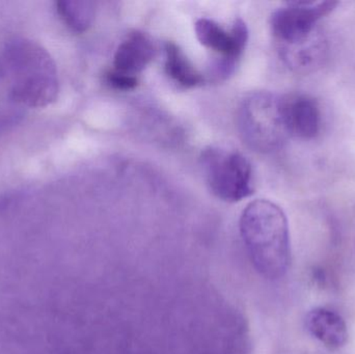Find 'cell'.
Wrapping results in <instances>:
<instances>
[{"label": "cell", "instance_id": "6da1fadb", "mask_svg": "<svg viewBox=\"0 0 355 354\" xmlns=\"http://www.w3.org/2000/svg\"><path fill=\"white\" fill-rule=\"evenodd\" d=\"M240 233L250 261L267 280L284 278L291 264V242L287 216L268 200L246 206L240 218Z\"/></svg>", "mask_w": 355, "mask_h": 354}, {"label": "cell", "instance_id": "7a4b0ae2", "mask_svg": "<svg viewBox=\"0 0 355 354\" xmlns=\"http://www.w3.org/2000/svg\"><path fill=\"white\" fill-rule=\"evenodd\" d=\"M0 67L8 81V96L19 105L44 108L58 99L60 85L55 62L37 42H10L2 52Z\"/></svg>", "mask_w": 355, "mask_h": 354}, {"label": "cell", "instance_id": "3957f363", "mask_svg": "<svg viewBox=\"0 0 355 354\" xmlns=\"http://www.w3.org/2000/svg\"><path fill=\"white\" fill-rule=\"evenodd\" d=\"M237 120L243 141L260 153L282 149L291 137L284 116L283 96L269 91L250 94L241 102Z\"/></svg>", "mask_w": 355, "mask_h": 354}, {"label": "cell", "instance_id": "277c9868", "mask_svg": "<svg viewBox=\"0 0 355 354\" xmlns=\"http://www.w3.org/2000/svg\"><path fill=\"white\" fill-rule=\"evenodd\" d=\"M202 172L211 193L230 203L254 193V172L250 160L235 150L209 147L200 156Z\"/></svg>", "mask_w": 355, "mask_h": 354}, {"label": "cell", "instance_id": "5b68a950", "mask_svg": "<svg viewBox=\"0 0 355 354\" xmlns=\"http://www.w3.org/2000/svg\"><path fill=\"white\" fill-rule=\"evenodd\" d=\"M338 4L336 1H295L277 8L271 16L270 26L279 48L312 37L319 30V22Z\"/></svg>", "mask_w": 355, "mask_h": 354}, {"label": "cell", "instance_id": "8992f818", "mask_svg": "<svg viewBox=\"0 0 355 354\" xmlns=\"http://www.w3.org/2000/svg\"><path fill=\"white\" fill-rule=\"evenodd\" d=\"M200 43L218 55L214 64V74L218 78H227L233 74L236 64L241 57L248 41L245 22L237 19L230 30L210 19H198L194 25Z\"/></svg>", "mask_w": 355, "mask_h": 354}, {"label": "cell", "instance_id": "52a82bcc", "mask_svg": "<svg viewBox=\"0 0 355 354\" xmlns=\"http://www.w3.org/2000/svg\"><path fill=\"white\" fill-rule=\"evenodd\" d=\"M283 107L290 136L313 139L320 133L322 118L314 98L304 94L283 96Z\"/></svg>", "mask_w": 355, "mask_h": 354}, {"label": "cell", "instance_id": "ba28073f", "mask_svg": "<svg viewBox=\"0 0 355 354\" xmlns=\"http://www.w3.org/2000/svg\"><path fill=\"white\" fill-rule=\"evenodd\" d=\"M155 44L147 33L133 31L119 45L114 57V71L137 77L153 60Z\"/></svg>", "mask_w": 355, "mask_h": 354}, {"label": "cell", "instance_id": "9c48e42d", "mask_svg": "<svg viewBox=\"0 0 355 354\" xmlns=\"http://www.w3.org/2000/svg\"><path fill=\"white\" fill-rule=\"evenodd\" d=\"M306 328L311 336L329 351H339L347 343V324L334 310L323 307L311 310L306 317Z\"/></svg>", "mask_w": 355, "mask_h": 354}, {"label": "cell", "instance_id": "30bf717a", "mask_svg": "<svg viewBox=\"0 0 355 354\" xmlns=\"http://www.w3.org/2000/svg\"><path fill=\"white\" fill-rule=\"evenodd\" d=\"M279 49L288 66L300 72H310L322 66L329 48L324 35L318 30L300 43Z\"/></svg>", "mask_w": 355, "mask_h": 354}, {"label": "cell", "instance_id": "8fae6325", "mask_svg": "<svg viewBox=\"0 0 355 354\" xmlns=\"http://www.w3.org/2000/svg\"><path fill=\"white\" fill-rule=\"evenodd\" d=\"M166 52V74L179 85L185 89H192L204 83L205 78L202 73L193 66L189 58L184 53L183 50L174 42H168L164 46Z\"/></svg>", "mask_w": 355, "mask_h": 354}, {"label": "cell", "instance_id": "7c38bea8", "mask_svg": "<svg viewBox=\"0 0 355 354\" xmlns=\"http://www.w3.org/2000/svg\"><path fill=\"white\" fill-rule=\"evenodd\" d=\"M56 12L64 24L74 33H85L93 25L96 4L87 0H60L55 2Z\"/></svg>", "mask_w": 355, "mask_h": 354}, {"label": "cell", "instance_id": "4fadbf2b", "mask_svg": "<svg viewBox=\"0 0 355 354\" xmlns=\"http://www.w3.org/2000/svg\"><path fill=\"white\" fill-rule=\"evenodd\" d=\"M105 81L110 87L119 91H129L137 87L139 80L137 77L129 76V75L122 74V73L116 72L112 70L106 73Z\"/></svg>", "mask_w": 355, "mask_h": 354}]
</instances>
